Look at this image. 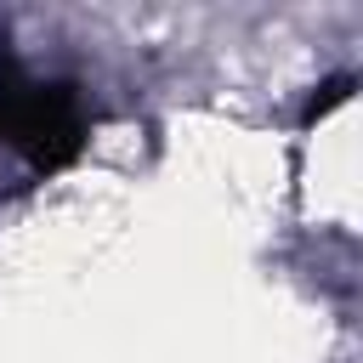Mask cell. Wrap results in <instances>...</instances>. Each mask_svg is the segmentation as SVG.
<instances>
[{
  "label": "cell",
  "instance_id": "obj_1",
  "mask_svg": "<svg viewBox=\"0 0 363 363\" xmlns=\"http://www.w3.org/2000/svg\"><path fill=\"white\" fill-rule=\"evenodd\" d=\"M0 130H6V142L28 147L40 164L68 159L79 142V119H74L68 96L40 91V85H17V79L0 85Z\"/></svg>",
  "mask_w": 363,
  "mask_h": 363
}]
</instances>
